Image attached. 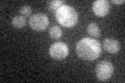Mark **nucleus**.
I'll return each mask as SVG.
<instances>
[{
  "label": "nucleus",
  "mask_w": 125,
  "mask_h": 83,
  "mask_svg": "<svg viewBox=\"0 0 125 83\" xmlns=\"http://www.w3.org/2000/svg\"><path fill=\"white\" fill-rule=\"evenodd\" d=\"M101 45L99 42L91 37H84L80 39L76 45V53L78 57L83 60H95L101 54Z\"/></svg>",
  "instance_id": "nucleus-1"
},
{
  "label": "nucleus",
  "mask_w": 125,
  "mask_h": 83,
  "mask_svg": "<svg viewBox=\"0 0 125 83\" xmlns=\"http://www.w3.org/2000/svg\"><path fill=\"white\" fill-rule=\"evenodd\" d=\"M55 18L61 25L67 28H71L76 25L78 21V14L72 6L65 4L55 11Z\"/></svg>",
  "instance_id": "nucleus-2"
},
{
  "label": "nucleus",
  "mask_w": 125,
  "mask_h": 83,
  "mask_svg": "<svg viewBox=\"0 0 125 83\" xmlns=\"http://www.w3.org/2000/svg\"><path fill=\"white\" fill-rule=\"evenodd\" d=\"M114 65L108 60L100 61L96 66V77L100 81H106L113 76Z\"/></svg>",
  "instance_id": "nucleus-3"
},
{
  "label": "nucleus",
  "mask_w": 125,
  "mask_h": 83,
  "mask_svg": "<svg viewBox=\"0 0 125 83\" xmlns=\"http://www.w3.org/2000/svg\"><path fill=\"white\" fill-rule=\"evenodd\" d=\"M48 25H49V19L43 13L34 14L29 18V26L33 30L43 31L48 27Z\"/></svg>",
  "instance_id": "nucleus-4"
},
{
  "label": "nucleus",
  "mask_w": 125,
  "mask_h": 83,
  "mask_svg": "<svg viewBox=\"0 0 125 83\" xmlns=\"http://www.w3.org/2000/svg\"><path fill=\"white\" fill-rule=\"evenodd\" d=\"M49 54L55 60H62V59H65L68 56L69 48L65 43H62V42L54 43V44L50 46Z\"/></svg>",
  "instance_id": "nucleus-5"
},
{
  "label": "nucleus",
  "mask_w": 125,
  "mask_h": 83,
  "mask_svg": "<svg viewBox=\"0 0 125 83\" xmlns=\"http://www.w3.org/2000/svg\"><path fill=\"white\" fill-rule=\"evenodd\" d=\"M93 11L97 17H104L109 13V2L107 0H96L93 2Z\"/></svg>",
  "instance_id": "nucleus-6"
},
{
  "label": "nucleus",
  "mask_w": 125,
  "mask_h": 83,
  "mask_svg": "<svg viewBox=\"0 0 125 83\" xmlns=\"http://www.w3.org/2000/svg\"><path fill=\"white\" fill-rule=\"evenodd\" d=\"M103 47L109 53H117L120 50L119 42L114 38H105L103 43Z\"/></svg>",
  "instance_id": "nucleus-7"
},
{
  "label": "nucleus",
  "mask_w": 125,
  "mask_h": 83,
  "mask_svg": "<svg viewBox=\"0 0 125 83\" xmlns=\"http://www.w3.org/2000/svg\"><path fill=\"white\" fill-rule=\"evenodd\" d=\"M11 25L16 28H22L26 25V19L24 16H15L11 20Z\"/></svg>",
  "instance_id": "nucleus-8"
},
{
  "label": "nucleus",
  "mask_w": 125,
  "mask_h": 83,
  "mask_svg": "<svg viewBox=\"0 0 125 83\" xmlns=\"http://www.w3.org/2000/svg\"><path fill=\"white\" fill-rule=\"evenodd\" d=\"M49 35L52 39H60L62 35V31L60 26H52L49 29Z\"/></svg>",
  "instance_id": "nucleus-9"
},
{
  "label": "nucleus",
  "mask_w": 125,
  "mask_h": 83,
  "mask_svg": "<svg viewBox=\"0 0 125 83\" xmlns=\"http://www.w3.org/2000/svg\"><path fill=\"white\" fill-rule=\"evenodd\" d=\"M88 32L94 37H100V29L96 23H90L88 25Z\"/></svg>",
  "instance_id": "nucleus-10"
},
{
  "label": "nucleus",
  "mask_w": 125,
  "mask_h": 83,
  "mask_svg": "<svg viewBox=\"0 0 125 83\" xmlns=\"http://www.w3.org/2000/svg\"><path fill=\"white\" fill-rule=\"evenodd\" d=\"M62 5H65L64 0H51L48 2V7L51 11H56Z\"/></svg>",
  "instance_id": "nucleus-11"
},
{
  "label": "nucleus",
  "mask_w": 125,
  "mask_h": 83,
  "mask_svg": "<svg viewBox=\"0 0 125 83\" xmlns=\"http://www.w3.org/2000/svg\"><path fill=\"white\" fill-rule=\"evenodd\" d=\"M20 13L24 17H31V7L29 5H23L20 9Z\"/></svg>",
  "instance_id": "nucleus-12"
},
{
  "label": "nucleus",
  "mask_w": 125,
  "mask_h": 83,
  "mask_svg": "<svg viewBox=\"0 0 125 83\" xmlns=\"http://www.w3.org/2000/svg\"><path fill=\"white\" fill-rule=\"evenodd\" d=\"M124 2V0H113V3H115V4H123Z\"/></svg>",
  "instance_id": "nucleus-13"
}]
</instances>
